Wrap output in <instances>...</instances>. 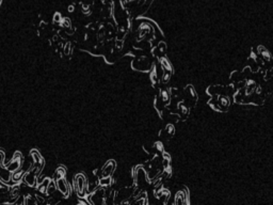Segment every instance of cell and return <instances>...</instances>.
<instances>
[{"label":"cell","mask_w":273,"mask_h":205,"mask_svg":"<svg viewBox=\"0 0 273 205\" xmlns=\"http://www.w3.org/2000/svg\"><path fill=\"white\" fill-rule=\"evenodd\" d=\"M113 169H114V162L113 161L108 162V165L102 168V177H108V176H110L112 171H113Z\"/></svg>","instance_id":"1"},{"label":"cell","mask_w":273,"mask_h":205,"mask_svg":"<svg viewBox=\"0 0 273 205\" xmlns=\"http://www.w3.org/2000/svg\"><path fill=\"white\" fill-rule=\"evenodd\" d=\"M169 79H170V74L165 73L163 76H162V82H168Z\"/></svg>","instance_id":"5"},{"label":"cell","mask_w":273,"mask_h":205,"mask_svg":"<svg viewBox=\"0 0 273 205\" xmlns=\"http://www.w3.org/2000/svg\"><path fill=\"white\" fill-rule=\"evenodd\" d=\"M69 51H70V44L67 43V44L65 45V48H64V53H65L66 55H68Z\"/></svg>","instance_id":"6"},{"label":"cell","mask_w":273,"mask_h":205,"mask_svg":"<svg viewBox=\"0 0 273 205\" xmlns=\"http://www.w3.org/2000/svg\"><path fill=\"white\" fill-rule=\"evenodd\" d=\"M53 191H55V184H49V186H48V192L51 193Z\"/></svg>","instance_id":"7"},{"label":"cell","mask_w":273,"mask_h":205,"mask_svg":"<svg viewBox=\"0 0 273 205\" xmlns=\"http://www.w3.org/2000/svg\"><path fill=\"white\" fill-rule=\"evenodd\" d=\"M64 174H65V170H64V169H63V168L58 169V171H57V179H62Z\"/></svg>","instance_id":"3"},{"label":"cell","mask_w":273,"mask_h":205,"mask_svg":"<svg viewBox=\"0 0 273 205\" xmlns=\"http://www.w3.org/2000/svg\"><path fill=\"white\" fill-rule=\"evenodd\" d=\"M58 188L61 192H63L65 195H68V187H67V184L65 183V181L63 179H58Z\"/></svg>","instance_id":"2"},{"label":"cell","mask_w":273,"mask_h":205,"mask_svg":"<svg viewBox=\"0 0 273 205\" xmlns=\"http://www.w3.org/2000/svg\"><path fill=\"white\" fill-rule=\"evenodd\" d=\"M165 132H168L169 136H172L173 134H174V127H173L172 125H169L168 127H167V130H165Z\"/></svg>","instance_id":"4"}]
</instances>
